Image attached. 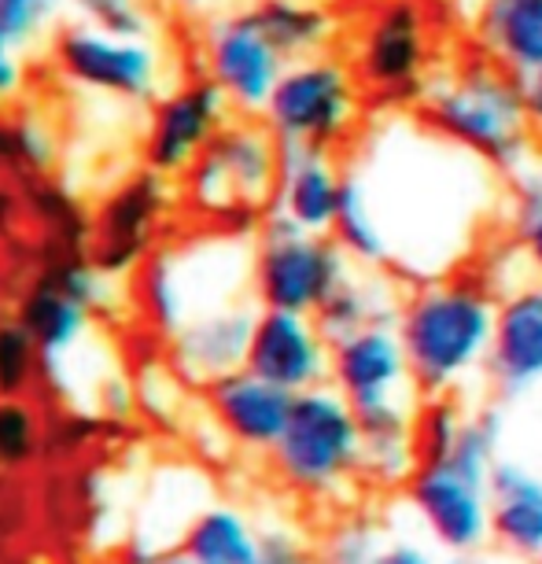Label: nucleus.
Masks as SVG:
<instances>
[{
  "label": "nucleus",
  "mask_w": 542,
  "mask_h": 564,
  "mask_svg": "<svg viewBox=\"0 0 542 564\" xmlns=\"http://www.w3.org/2000/svg\"><path fill=\"white\" fill-rule=\"evenodd\" d=\"M498 292L487 273H443L402 295L395 328L421 395H458L487 372Z\"/></svg>",
  "instance_id": "1"
},
{
  "label": "nucleus",
  "mask_w": 542,
  "mask_h": 564,
  "mask_svg": "<svg viewBox=\"0 0 542 564\" xmlns=\"http://www.w3.org/2000/svg\"><path fill=\"white\" fill-rule=\"evenodd\" d=\"M418 119L424 130L480 159L495 174L513 177L539 152L524 85L484 56H469L446 70H435L418 104Z\"/></svg>",
  "instance_id": "2"
},
{
  "label": "nucleus",
  "mask_w": 542,
  "mask_h": 564,
  "mask_svg": "<svg viewBox=\"0 0 542 564\" xmlns=\"http://www.w3.org/2000/svg\"><path fill=\"white\" fill-rule=\"evenodd\" d=\"M502 457V410H480L465 424L458 446L443 462L418 465L402 487L432 542L451 557L480 553L491 542V473Z\"/></svg>",
  "instance_id": "3"
},
{
  "label": "nucleus",
  "mask_w": 542,
  "mask_h": 564,
  "mask_svg": "<svg viewBox=\"0 0 542 564\" xmlns=\"http://www.w3.org/2000/svg\"><path fill=\"white\" fill-rule=\"evenodd\" d=\"M278 480L317 506L355 502L366 484V446L355 406L336 384L311 388L292 402L284 435L270 451Z\"/></svg>",
  "instance_id": "4"
},
{
  "label": "nucleus",
  "mask_w": 542,
  "mask_h": 564,
  "mask_svg": "<svg viewBox=\"0 0 542 564\" xmlns=\"http://www.w3.org/2000/svg\"><path fill=\"white\" fill-rule=\"evenodd\" d=\"M254 300V243L243 232L159 251L144 270V311L166 339L196 317Z\"/></svg>",
  "instance_id": "5"
},
{
  "label": "nucleus",
  "mask_w": 542,
  "mask_h": 564,
  "mask_svg": "<svg viewBox=\"0 0 542 564\" xmlns=\"http://www.w3.org/2000/svg\"><path fill=\"white\" fill-rule=\"evenodd\" d=\"M440 23L429 0H369L347 41L361 89L380 108L421 104L435 78Z\"/></svg>",
  "instance_id": "6"
},
{
  "label": "nucleus",
  "mask_w": 542,
  "mask_h": 564,
  "mask_svg": "<svg viewBox=\"0 0 542 564\" xmlns=\"http://www.w3.org/2000/svg\"><path fill=\"white\" fill-rule=\"evenodd\" d=\"M181 181V193L204 218H215L232 232H251L273 210L281 141L265 122L232 119Z\"/></svg>",
  "instance_id": "7"
},
{
  "label": "nucleus",
  "mask_w": 542,
  "mask_h": 564,
  "mask_svg": "<svg viewBox=\"0 0 542 564\" xmlns=\"http://www.w3.org/2000/svg\"><path fill=\"white\" fill-rule=\"evenodd\" d=\"M369 93L355 67L339 52L295 59L284 67L278 89L262 111V122L281 144L344 152L366 126Z\"/></svg>",
  "instance_id": "8"
},
{
  "label": "nucleus",
  "mask_w": 542,
  "mask_h": 564,
  "mask_svg": "<svg viewBox=\"0 0 542 564\" xmlns=\"http://www.w3.org/2000/svg\"><path fill=\"white\" fill-rule=\"evenodd\" d=\"M355 262L336 237L295 229L281 215H265L254 229V300L262 311L317 314L347 281Z\"/></svg>",
  "instance_id": "9"
},
{
  "label": "nucleus",
  "mask_w": 542,
  "mask_h": 564,
  "mask_svg": "<svg viewBox=\"0 0 542 564\" xmlns=\"http://www.w3.org/2000/svg\"><path fill=\"white\" fill-rule=\"evenodd\" d=\"M56 67L78 89L119 100L163 97V52L152 37H119L93 23H71L52 45Z\"/></svg>",
  "instance_id": "10"
},
{
  "label": "nucleus",
  "mask_w": 542,
  "mask_h": 564,
  "mask_svg": "<svg viewBox=\"0 0 542 564\" xmlns=\"http://www.w3.org/2000/svg\"><path fill=\"white\" fill-rule=\"evenodd\" d=\"M284 67H289V59L273 48V41L262 34V26L254 23L248 8L226 12L207 23L204 74L226 93L232 111H240L243 119L265 111Z\"/></svg>",
  "instance_id": "11"
},
{
  "label": "nucleus",
  "mask_w": 542,
  "mask_h": 564,
  "mask_svg": "<svg viewBox=\"0 0 542 564\" xmlns=\"http://www.w3.org/2000/svg\"><path fill=\"white\" fill-rule=\"evenodd\" d=\"M232 122V104L207 74L166 89L148 122L144 163L163 177H185L215 137Z\"/></svg>",
  "instance_id": "12"
},
{
  "label": "nucleus",
  "mask_w": 542,
  "mask_h": 564,
  "mask_svg": "<svg viewBox=\"0 0 542 564\" xmlns=\"http://www.w3.org/2000/svg\"><path fill=\"white\" fill-rule=\"evenodd\" d=\"M333 384L344 391L355 413L421 402V388L395 325H369L333 344Z\"/></svg>",
  "instance_id": "13"
},
{
  "label": "nucleus",
  "mask_w": 542,
  "mask_h": 564,
  "mask_svg": "<svg viewBox=\"0 0 542 564\" xmlns=\"http://www.w3.org/2000/svg\"><path fill=\"white\" fill-rule=\"evenodd\" d=\"M243 369L292 395H303L311 388L333 384V344L311 314L262 311Z\"/></svg>",
  "instance_id": "14"
},
{
  "label": "nucleus",
  "mask_w": 542,
  "mask_h": 564,
  "mask_svg": "<svg viewBox=\"0 0 542 564\" xmlns=\"http://www.w3.org/2000/svg\"><path fill=\"white\" fill-rule=\"evenodd\" d=\"M487 384L502 402H517L542 388V276L498 295Z\"/></svg>",
  "instance_id": "15"
},
{
  "label": "nucleus",
  "mask_w": 542,
  "mask_h": 564,
  "mask_svg": "<svg viewBox=\"0 0 542 564\" xmlns=\"http://www.w3.org/2000/svg\"><path fill=\"white\" fill-rule=\"evenodd\" d=\"M170 177L144 170L130 177L115 196L104 199L97 218V265L104 273H122L141 262L159 221L170 207Z\"/></svg>",
  "instance_id": "16"
},
{
  "label": "nucleus",
  "mask_w": 542,
  "mask_h": 564,
  "mask_svg": "<svg viewBox=\"0 0 542 564\" xmlns=\"http://www.w3.org/2000/svg\"><path fill=\"white\" fill-rule=\"evenodd\" d=\"M262 306L259 300L237 303L229 311L207 314L188 322L185 328H177L170 336V361H174V372L188 384L210 388L215 380L229 377L248 366V347H251V333L254 322H259Z\"/></svg>",
  "instance_id": "17"
},
{
  "label": "nucleus",
  "mask_w": 542,
  "mask_h": 564,
  "mask_svg": "<svg viewBox=\"0 0 542 564\" xmlns=\"http://www.w3.org/2000/svg\"><path fill=\"white\" fill-rule=\"evenodd\" d=\"M347 170L333 152L303 144H281V181L273 196V215L292 221L295 229L333 237L339 204H344Z\"/></svg>",
  "instance_id": "18"
},
{
  "label": "nucleus",
  "mask_w": 542,
  "mask_h": 564,
  "mask_svg": "<svg viewBox=\"0 0 542 564\" xmlns=\"http://www.w3.org/2000/svg\"><path fill=\"white\" fill-rule=\"evenodd\" d=\"M292 391L254 377L251 369H237L207 388V406L218 429L243 451L259 454H270L278 446L292 417Z\"/></svg>",
  "instance_id": "19"
},
{
  "label": "nucleus",
  "mask_w": 542,
  "mask_h": 564,
  "mask_svg": "<svg viewBox=\"0 0 542 564\" xmlns=\"http://www.w3.org/2000/svg\"><path fill=\"white\" fill-rule=\"evenodd\" d=\"M476 56L524 82L542 67V0H491L469 19Z\"/></svg>",
  "instance_id": "20"
},
{
  "label": "nucleus",
  "mask_w": 542,
  "mask_h": 564,
  "mask_svg": "<svg viewBox=\"0 0 542 564\" xmlns=\"http://www.w3.org/2000/svg\"><path fill=\"white\" fill-rule=\"evenodd\" d=\"M491 542L524 561L542 550V476L517 457H498L491 473Z\"/></svg>",
  "instance_id": "21"
},
{
  "label": "nucleus",
  "mask_w": 542,
  "mask_h": 564,
  "mask_svg": "<svg viewBox=\"0 0 542 564\" xmlns=\"http://www.w3.org/2000/svg\"><path fill=\"white\" fill-rule=\"evenodd\" d=\"M248 12L289 63L325 56L344 34L336 8H328L325 0H254Z\"/></svg>",
  "instance_id": "22"
},
{
  "label": "nucleus",
  "mask_w": 542,
  "mask_h": 564,
  "mask_svg": "<svg viewBox=\"0 0 542 564\" xmlns=\"http://www.w3.org/2000/svg\"><path fill=\"white\" fill-rule=\"evenodd\" d=\"M399 306H402V295L388 273L355 265L347 281L322 303L314 322L322 325L328 344H339V339L355 336L369 325H395Z\"/></svg>",
  "instance_id": "23"
},
{
  "label": "nucleus",
  "mask_w": 542,
  "mask_h": 564,
  "mask_svg": "<svg viewBox=\"0 0 542 564\" xmlns=\"http://www.w3.org/2000/svg\"><path fill=\"white\" fill-rule=\"evenodd\" d=\"M181 550L196 564H254L262 531L237 506H207L181 535Z\"/></svg>",
  "instance_id": "24"
},
{
  "label": "nucleus",
  "mask_w": 542,
  "mask_h": 564,
  "mask_svg": "<svg viewBox=\"0 0 542 564\" xmlns=\"http://www.w3.org/2000/svg\"><path fill=\"white\" fill-rule=\"evenodd\" d=\"M333 237L347 251V259L361 265V270H388L391 265V243L384 237V226H380L377 207L369 199V188L358 170H347L344 204H339Z\"/></svg>",
  "instance_id": "25"
},
{
  "label": "nucleus",
  "mask_w": 542,
  "mask_h": 564,
  "mask_svg": "<svg viewBox=\"0 0 542 564\" xmlns=\"http://www.w3.org/2000/svg\"><path fill=\"white\" fill-rule=\"evenodd\" d=\"M509 226L520 259L542 276V152L509 177Z\"/></svg>",
  "instance_id": "26"
},
{
  "label": "nucleus",
  "mask_w": 542,
  "mask_h": 564,
  "mask_svg": "<svg viewBox=\"0 0 542 564\" xmlns=\"http://www.w3.org/2000/svg\"><path fill=\"white\" fill-rule=\"evenodd\" d=\"M473 413L462 406L458 395H421L413 410V446H418V462H443L454 454L465 424Z\"/></svg>",
  "instance_id": "27"
},
{
  "label": "nucleus",
  "mask_w": 542,
  "mask_h": 564,
  "mask_svg": "<svg viewBox=\"0 0 542 564\" xmlns=\"http://www.w3.org/2000/svg\"><path fill=\"white\" fill-rule=\"evenodd\" d=\"M45 369L37 339L19 317H0V399L26 395L37 372Z\"/></svg>",
  "instance_id": "28"
},
{
  "label": "nucleus",
  "mask_w": 542,
  "mask_h": 564,
  "mask_svg": "<svg viewBox=\"0 0 542 564\" xmlns=\"http://www.w3.org/2000/svg\"><path fill=\"white\" fill-rule=\"evenodd\" d=\"M384 531L366 517H350L325 535L317 561L322 564H380L384 557Z\"/></svg>",
  "instance_id": "29"
},
{
  "label": "nucleus",
  "mask_w": 542,
  "mask_h": 564,
  "mask_svg": "<svg viewBox=\"0 0 542 564\" xmlns=\"http://www.w3.org/2000/svg\"><path fill=\"white\" fill-rule=\"evenodd\" d=\"M41 451V417L23 395L0 399V468L34 462Z\"/></svg>",
  "instance_id": "30"
},
{
  "label": "nucleus",
  "mask_w": 542,
  "mask_h": 564,
  "mask_svg": "<svg viewBox=\"0 0 542 564\" xmlns=\"http://www.w3.org/2000/svg\"><path fill=\"white\" fill-rule=\"evenodd\" d=\"M82 23L111 30L119 37H152V4L148 0H71Z\"/></svg>",
  "instance_id": "31"
},
{
  "label": "nucleus",
  "mask_w": 542,
  "mask_h": 564,
  "mask_svg": "<svg viewBox=\"0 0 542 564\" xmlns=\"http://www.w3.org/2000/svg\"><path fill=\"white\" fill-rule=\"evenodd\" d=\"M63 0H0V37L15 48H30L59 15Z\"/></svg>",
  "instance_id": "32"
},
{
  "label": "nucleus",
  "mask_w": 542,
  "mask_h": 564,
  "mask_svg": "<svg viewBox=\"0 0 542 564\" xmlns=\"http://www.w3.org/2000/svg\"><path fill=\"white\" fill-rule=\"evenodd\" d=\"M254 564H322L317 553L306 546V542L295 535V531H284V528H273V531H262V550Z\"/></svg>",
  "instance_id": "33"
},
{
  "label": "nucleus",
  "mask_w": 542,
  "mask_h": 564,
  "mask_svg": "<svg viewBox=\"0 0 542 564\" xmlns=\"http://www.w3.org/2000/svg\"><path fill=\"white\" fill-rule=\"evenodd\" d=\"M15 166H30V170H45L52 163V141L41 126L26 122L15 126Z\"/></svg>",
  "instance_id": "34"
},
{
  "label": "nucleus",
  "mask_w": 542,
  "mask_h": 564,
  "mask_svg": "<svg viewBox=\"0 0 542 564\" xmlns=\"http://www.w3.org/2000/svg\"><path fill=\"white\" fill-rule=\"evenodd\" d=\"M380 564H465V557H451V561H440L429 546H421V542L413 539H395L384 546V557Z\"/></svg>",
  "instance_id": "35"
},
{
  "label": "nucleus",
  "mask_w": 542,
  "mask_h": 564,
  "mask_svg": "<svg viewBox=\"0 0 542 564\" xmlns=\"http://www.w3.org/2000/svg\"><path fill=\"white\" fill-rule=\"evenodd\" d=\"M23 85V63H19V48L8 37H0V104H8Z\"/></svg>",
  "instance_id": "36"
},
{
  "label": "nucleus",
  "mask_w": 542,
  "mask_h": 564,
  "mask_svg": "<svg viewBox=\"0 0 542 564\" xmlns=\"http://www.w3.org/2000/svg\"><path fill=\"white\" fill-rule=\"evenodd\" d=\"M524 104H528V115H531V130L542 141V67L535 74H528L524 82Z\"/></svg>",
  "instance_id": "37"
},
{
  "label": "nucleus",
  "mask_w": 542,
  "mask_h": 564,
  "mask_svg": "<svg viewBox=\"0 0 542 564\" xmlns=\"http://www.w3.org/2000/svg\"><path fill=\"white\" fill-rule=\"evenodd\" d=\"M141 564H196L193 557H188L185 550H159V553H144Z\"/></svg>",
  "instance_id": "38"
},
{
  "label": "nucleus",
  "mask_w": 542,
  "mask_h": 564,
  "mask_svg": "<svg viewBox=\"0 0 542 564\" xmlns=\"http://www.w3.org/2000/svg\"><path fill=\"white\" fill-rule=\"evenodd\" d=\"M4 166H15V133L0 122V170Z\"/></svg>",
  "instance_id": "39"
},
{
  "label": "nucleus",
  "mask_w": 542,
  "mask_h": 564,
  "mask_svg": "<svg viewBox=\"0 0 542 564\" xmlns=\"http://www.w3.org/2000/svg\"><path fill=\"white\" fill-rule=\"evenodd\" d=\"M174 12H185V15H199V12H207L210 4H218V0H166Z\"/></svg>",
  "instance_id": "40"
},
{
  "label": "nucleus",
  "mask_w": 542,
  "mask_h": 564,
  "mask_svg": "<svg viewBox=\"0 0 542 564\" xmlns=\"http://www.w3.org/2000/svg\"><path fill=\"white\" fill-rule=\"evenodd\" d=\"M443 4L446 8H454V12H462V15H476V12H480V8L484 4H491V0H443Z\"/></svg>",
  "instance_id": "41"
},
{
  "label": "nucleus",
  "mask_w": 542,
  "mask_h": 564,
  "mask_svg": "<svg viewBox=\"0 0 542 564\" xmlns=\"http://www.w3.org/2000/svg\"><path fill=\"white\" fill-rule=\"evenodd\" d=\"M535 564H542V550H539V557H535Z\"/></svg>",
  "instance_id": "42"
}]
</instances>
